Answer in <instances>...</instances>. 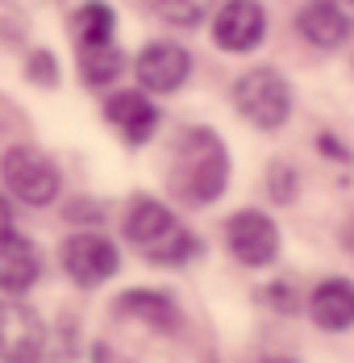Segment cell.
I'll list each match as a JSON object with an SVG mask.
<instances>
[{
  "label": "cell",
  "mask_w": 354,
  "mask_h": 363,
  "mask_svg": "<svg viewBox=\"0 0 354 363\" xmlns=\"http://www.w3.org/2000/svg\"><path fill=\"white\" fill-rule=\"evenodd\" d=\"M176 230H179L176 213H171L163 201H154V196H138V201L130 205V213H125V238H130L134 247H142L146 259L159 251Z\"/></svg>",
  "instance_id": "9"
},
{
  "label": "cell",
  "mask_w": 354,
  "mask_h": 363,
  "mask_svg": "<svg viewBox=\"0 0 354 363\" xmlns=\"http://www.w3.org/2000/svg\"><path fill=\"white\" fill-rule=\"evenodd\" d=\"M309 313L321 330H350L354 326V284L333 276V280H321L313 296H309Z\"/></svg>",
  "instance_id": "12"
},
{
  "label": "cell",
  "mask_w": 354,
  "mask_h": 363,
  "mask_svg": "<svg viewBox=\"0 0 354 363\" xmlns=\"http://www.w3.org/2000/svg\"><path fill=\"white\" fill-rule=\"evenodd\" d=\"M4 184L25 201V205H50L59 192V172L38 146H8L4 150Z\"/></svg>",
  "instance_id": "3"
},
{
  "label": "cell",
  "mask_w": 354,
  "mask_h": 363,
  "mask_svg": "<svg viewBox=\"0 0 354 363\" xmlns=\"http://www.w3.org/2000/svg\"><path fill=\"white\" fill-rule=\"evenodd\" d=\"M287 176H292V167H283V163H275V167H271V180H275L271 188H275V196H280V201H287V196H292V188L283 184Z\"/></svg>",
  "instance_id": "19"
},
{
  "label": "cell",
  "mask_w": 354,
  "mask_h": 363,
  "mask_svg": "<svg viewBox=\"0 0 354 363\" xmlns=\"http://www.w3.org/2000/svg\"><path fill=\"white\" fill-rule=\"evenodd\" d=\"M117 309L121 313H130V318H138V322H146V326H154V330H171L176 326V305L163 296V292H125L121 301H117Z\"/></svg>",
  "instance_id": "14"
},
{
  "label": "cell",
  "mask_w": 354,
  "mask_h": 363,
  "mask_svg": "<svg viewBox=\"0 0 354 363\" xmlns=\"http://www.w3.org/2000/svg\"><path fill=\"white\" fill-rule=\"evenodd\" d=\"M79 75L88 88H105L121 75V50L113 42H92V46H79Z\"/></svg>",
  "instance_id": "15"
},
{
  "label": "cell",
  "mask_w": 354,
  "mask_h": 363,
  "mask_svg": "<svg viewBox=\"0 0 354 363\" xmlns=\"http://www.w3.org/2000/svg\"><path fill=\"white\" fill-rule=\"evenodd\" d=\"M154 9L171 26H200V17L212 9V0H154Z\"/></svg>",
  "instance_id": "17"
},
{
  "label": "cell",
  "mask_w": 354,
  "mask_h": 363,
  "mask_svg": "<svg viewBox=\"0 0 354 363\" xmlns=\"http://www.w3.org/2000/svg\"><path fill=\"white\" fill-rule=\"evenodd\" d=\"M46 351V326L30 305L17 296L0 301V359L4 363H38Z\"/></svg>",
  "instance_id": "5"
},
{
  "label": "cell",
  "mask_w": 354,
  "mask_h": 363,
  "mask_svg": "<svg viewBox=\"0 0 354 363\" xmlns=\"http://www.w3.org/2000/svg\"><path fill=\"white\" fill-rule=\"evenodd\" d=\"M171 192L188 205H212L229 184V150L209 125H188L171 146L167 163Z\"/></svg>",
  "instance_id": "1"
},
{
  "label": "cell",
  "mask_w": 354,
  "mask_h": 363,
  "mask_svg": "<svg viewBox=\"0 0 354 363\" xmlns=\"http://www.w3.org/2000/svg\"><path fill=\"white\" fill-rule=\"evenodd\" d=\"M42 272V259H38L34 242L21 238V234H4L0 238V289L4 292H25Z\"/></svg>",
  "instance_id": "13"
},
{
  "label": "cell",
  "mask_w": 354,
  "mask_h": 363,
  "mask_svg": "<svg viewBox=\"0 0 354 363\" xmlns=\"http://www.w3.org/2000/svg\"><path fill=\"white\" fill-rule=\"evenodd\" d=\"M263 363H292V359H263Z\"/></svg>",
  "instance_id": "21"
},
{
  "label": "cell",
  "mask_w": 354,
  "mask_h": 363,
  "mask_svg": "<svg viewBox=\"0 0 354 363\" xmlns=\"http://www.w3.org/2000/svg\"><path fill=\"white\" fill-rule=\"evenodd\" d=\"M296 30L309 38L313 46L333 50V46H342V42L354 34V21H350V13H346L342 4H333V0H309V4L296 13Z\"/></svg>",
  "instance_id": "10"
},
{
  "label": "cell",
  "mask_w": 354,
  "mask_h": 363,
  "mask_svg": "<svg viewBox=\"0 0 354 363\" xmlns=\"http://www.w3.org/2000/svg\"><path fill=\"white\" fill-rule=\"evenodd\" d=\"M117 267H121V255L101 234H75V238L63 242V272L75 284H84V289L105 284Z\"/></svg>",
  "instance_id": "6"
},
{
  "label": "cell",
  "mask_w": 354,
  "mask_h": 363,
  "mask_svg": "<svg viewBox=\"0 0 354 363\" xmlns=\"http://www.w3.org/2000/svg\"><path fill=\"white\" fill-rule=\"evenodd\" d=\"M4 234H13V205L0 196V238H4Z\"/></svg>",
  "instance_id": "20"
},
{
  "label": "cell",
  "mask_w": 354,
  "mask_h": 363,
  "mask_svg": "<svg viewBox=\"0 0 354 363\" xmlns=\"http://www.w3.org/2000/svg\"><path fill=\"white\" fill-rule=\"evenodd\" d=\"M134 72H138V84L150 88V92H176L179 84L188 79V72H192V59L176 42H150L138 55Z\"/></svg>",
  "instance_id": "8"
},
{
  "label": "cell",
  "mask_w": 354,
  "mask_h": 363,
  "mask_svg": "<svg viewBox=\"0 0 354 363\" xmlns=\"http://www.w3.org/2000/svg\"><path fill=\"white\" fill-rule=\"evenodd\" d=\"M263 34H267V13H263L258 0H225L221 13H217V21H212L217 46L229 50V55L254 50L263 42Z\"/></svg>",
  "instance_id": "7"
},
{
  "label": "cell",
  "mask_w": 354,
  "mask_h": 363,
  "mask_svg": "<svg viewBox=\"0 0 354 363\" xmlns=\"http://www.w3.org/2000/svg\"><path fill=\"white\" fill-rule=\"evenodd\" d=\"M30 79H34V84H42V88H46V84L55 88V79H59L55 55H46V50H34V55H30Z\"/></svg>",
  "instance_id": "18"
},
{
  "label": "cell",
  "mask_w": 354,
  "mask_h": 363,
  "mask_svg": "<svg viewBox=\"0 0 354 363\" xmlns=\"http://www.w3.org/2000/svg\"><path fill=\"white\" fill-rule=\"evenodd\" d=\"M105 117L113 130H121V138L130 146H142L159 130V109L142 96V92H117L105 105Z\"/></svg>",
  "instance_id": "11"
},
{
  "label": "cell",
  "mask_w": 354,
  "mask_h": 363,
  "mask_svg": "<svg viewBox=\"0 0 354 363\" xmlns=\"http://www.w3.org/2000/svg\"><path fill=\"white\" fill-rule=\"evenodd\" d=\"M234 105H238V113L246 117L250 125L280 130L287 121V113H292V88H287V79L280 72L254 67V72H246L234 84Z\"/></svg>",
  "instance_id": "2"
},
{
  "label": "cell",
  "mask_w": 354,
  "mask_h": 363,
  "mask_svg": "<svg viewBox=\"0 0 354 363\" xmlns=\"http://www.w3.org/2000/svg\"><path fill=\"white\" fill-rule=\"evenodd\" d=\"M225 247L246 267H267L280 255V225L258 209H242L225 221Z\"/></svg>",
  "instance_id": "4"
},
{
  "label": "cell",
  "mask_w": 354,
  "mask_h": 363,
  "mask_svg": "<svg viewBox=\"0 0 354 363\" xmlns=\"http://www.w3.org/2000/svg\"><path fill=\"white\" fill-rule=\"evenodd\" d=\"M75 42L79 46H92V42H113V30H117V17L105 0H88L79 13H75Z\"/></svg>",
  "instance_id": "16"
}]
</instances>
